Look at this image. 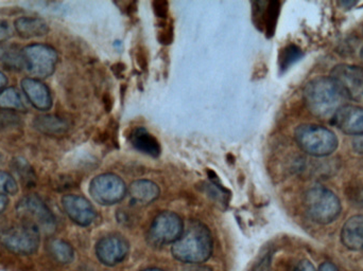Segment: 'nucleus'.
Returning <instances> with one entry per match:
<instances>
[{
    "mask_svg": "<svg viewBox=\"0 0 363 271\" xmlns=\"http://www.w3.org/2000/svg\"><path fill=\"white\" fill-rule=\"evenodd\" d=\"M294 138L301 149L313 157H326L338 149L336 134L321 125H300L294 132Z\"/></svg>",
    "mask_w": 363,
    "mask_h": 271,
    "instance_id": "obj_3",
    "label": "nucleus"
},
{
    "mask_svg": "<svg viewBox=\"0 0 363 271\" xmlns=\"http://www.w3.org/2000/svg\"><path fill=\"white\" fill-rule=\"evenodd\" d=\"M23 68L32 78L43 80L52 76L59 54L46 44H31L23 49Z\"/></svg>",
    "mask_w": 363,
    "mask_h": 271,
    "instance_id": "obj_6",
    "label": "nucleus"
},
{
    "mask_svg": "<svg viewBox=\"0 0 363 271\" xmlns=\"http://www.w3.org/2000/svg\"><path fill=\"white\" fill-rule=\"evenodd\" d=\"M62 207L68 217L81 227H89L95 221L97 212L89 200L80 195L68 194L62 198Z\"/></svg>",
    "mask_w": 363,
    "mask_h": 271,
    "instance_id": "obj_10",
    "label": "nucleus"
},
{
    "mask_svg": "<svg viewBox=\"0 0 363 271\" xmlns=\"http://www.w3.org/2000/svg\"><path fill=\"white\" fill-rule=\"evenodd\" d=\"M213 245L208 228L201 221H190L181 238L172 244V253L182 263L201 264L211 258Z\"/></svg>",
    "mask_w": 363,
    "mask_h": 271,
    "instance_id": "obj_2",
    "label": "nucleus"
},
{
    "mask_svg": "<svg viewBox=\"0 0 363 271\" xmlns=\"http://www.w3.org/2000/svg\"><path fill=\"white\" fill-rule=\"evenodd\" d=\"M152 6L157 17H159L160 19H163V21L167 19L168 13H169V4H168L167 1L157 0V1H153Z\"/></svg>",
    "mask_w": 363,
    "mask_h": 271,
    "instance_id": "obj_29",
    "label": "nucleus"
},
{
    "mask_svg": "<svg viewBox=\"0 0 363 271\" xmlns=\"http://www.w3.org/2000/svg\"><path fill=\"white\" fill-rule=\"evenodd\" d=\"M33 127L47 136H62L67 133L69 125L65 119L55 115H43L33 120Z\"/></svg>",
    "mask_w": 363,
    "mask_h": 271,
    "instance_id": "obj_19",
    "label": "nucleus"
},
{
    "mask_svg": "<svg viewBox=\"0 0 363 271\" xmlns=\"http://www.w3.org/2000/svg\"><path fill=\"white\" fill-rule=\"evenodd\" d=\"M138 63L143 69H146L147 67V57L146 53H145L144 50L140 49L138 52Z\"/></svg>",
    "mask_w": 363,
    "mask_h": 271,
    "instance_id": "obj_33",
    "label": "nucleus"
},
{
    "mask_svg": "<svg viewBox=\"0 0 363 271\" xmlns=\"http://www.w3.org/2000/svg\"><path fill=\"white\" fill-rule=\"evenodd\" d=\"M0 110H4V112L27 110L23 93L16 87H6L4 91H0Z\"/></svg>",
    "mask_w": 363,
    "mask_h": 271,
    "instance_id": "obj_20",
    "label": "nucleus"
},
{
    "mask_svg": "<svg viewBox=\"0 0 363 271\" xmlns=\"http://www.w3.org/2000/svg\"><path fill=\"white\" fill-rule=\"evenodd\" d=\"M319 271H339L337 266L334 263L330 262H325L320 266Z\"/></svg>",
    "mask_w": 363,
    "mask_h": 271,
    "instance_id": "obj_34",
    "label": "nucleus"
},
{
    "mask_svg": "<svg viewBox=\"0 0 363 271\" xmlns=\"http://www.w3.org/2000/svg\"><path fill=\"white\" fill-rule=\"evenodd\" d=\"M305 105L313 116L332 119L350 99L345 89L332 76H319L307 83L303 93Z\"/></svg>",
    "mask_w": 363,
    "mask_h": 271,
    "instance_id": "obj_1",
    "label": "nucleus"
},
{
    "mask_svg": "<svg viewBox=\"0 0 363 271\" xmlns=\"http://www.w3.org/2000/svg\"><path fill=\"white\" fill-rule=\"evenodd\" d=\"M18 192L16 179L10 173L0 171V195L13 196Z\"/></svg>",
    "mask_w": 363,
    "mask_h": 271,
    "instance_id": "obj_26",
    "label": "nucleus"
},
{
    "mask_svg": "<svg viewBox=\"0 0 363 271\" xmlns=\"http://www.w3.org/2000/svg\"><path fill=\"white\" fill-rule=\"evenodd\" d=\"M17 35L23 40L42 38L49 32L48 23L40 17L23 16L14 21Z\"/></svg>",
    "mask_w": 363,
    "mask_h": 271,
    "instance_id": "obj_16",
    "label": "nucleus"
},
{
    "mask_svg": "<svg viewBox=\"0 0 363 271\" xmlns=\"http://www.w3.org/2000/svg\"><path fill=\"white\" fill-rule=\"evenodd\" d=\"M332 76L345 89L350 99L363 95V69L358 66L341 64L333 69Z\"/></svg>",
    "mask_w": 363,
    "mask_h": 271,
    "instance_id": "obj_12",
    "label": "nucleus"
},
{
    "mask_svg": "<svg viewBox=\"0 0 363 271\" xmlns=\"http://www.w3.org/2000/svg\"><path fill=\"white\" fill-rule=\"evenodd\" d=\"M294 271H317L315 270V266L313 265L311 261H307V260H304V261L300 262L296 266V270Z\"/></svg>",
    "mask_w": 363,
    "mask_h": 271,
    "instance_id": "obj_32",
    "label": "nucleus"
},
{
    "mask_svg": "<svg viewBox=\"0 0 363 271\" xmlns=\"http://www.w3.org/2000/svg\"><path fill=\"white\" fill-rule=\"evenodd\" d=\"M161 30L159 32V40L162 45H170L174 40V27L172 23H166V21H162Z\"/></svg>",
    "mask_w": 363,
    "mask_h": 271,
    "instance_id": "obj_28",
    "label": "nucleus"
},
{
    "mask_svg": "<svg viewBox=\"0 0 363 271\" xmlns=\"http://www.w3.org/2000/svg\"><path fill=\"white\" fill-rule=\"evenodd\" d=\"M89 194L97 204L112 206L118 204L128 194L125 181L115 174L98 175L89 185Z\"/></svg>",
    "mask_w": 363,
    "mask_h": 271,
    "instance_id": "obj_9",
    "label": "nucleus"
},
{
    "mask_svg": "<svg viewBox=\"0 0 363 271\" xmlns=\"http://www.w3.org/2000/svg\"><path fill=\"white\" fill-rule=\"evenodd\" d=\"M129 250V243L121 236H104L96 245V255L106 266L121 263L127 258Z\"/></svg>",
    "mask_w": 363,
    "mask_h": 271,
    "instance_id": "obj_11",
    "label": "nucleus"
},
{
    "mask_svg": "<svg viewBox=\"0 0 363 271\" xmlns=\"http://www.w3.org/2000/svg\"><path fill=\"white\" fill-rule=\"evenodd\" d=\"M0 61L11 70H21L23 68V49L18 47L10 46L4 47L0 51Z\"/></svg>",
    "mask_w": 363,
    "mask_h": 271,
    "instance_id": "obj_23",
    "label": "nucleus"
},
{
    "mask_svg": "<svg viewBox=\"0 0 363 271\" xmlns=\"http://www.w3.org/2000/svg\"><path fill=\"white\" fill-rule=\"evenodd\" d=\"M279 12H281V4L279 1L268 2L266 17H264V30L268 38H271L274 35L277 21H279Z\"/></svg>",
    "mask_w": 363,
    "mask_h": 271,
    "instance_id": "obj_24",
    "label": "nucleus"
},
{
    "mask_svg": "<svg viewBox=\"0 0 363 271\" xmlns=\"http://www.w3.org/2000/svg\"><path fill=\"white\" fill-rule=\"evenodd\" d=\"M184 226L181 217L170 211H164L157 215L149 228V244L155 247H163L174 244L183 234Z\"/></svg>",
    "mask_w": 363,
    "mask_h": 271,
    "instance_id": "obj_7",
    "label": "nucleus"
},
{
    "mask_svg": "<svg viewBox=\"0 0 363 271\" xmlns=\"http://www.w3.org/2000/svg\"><path fill=\"white\" fill-rule=\"evenodd\" d=\"M341 242L351 250L363 248V215H355L343 225Z\"/></svg>",
    "mask_w": 363,
    "mask_h": 271,
    "instance_id": "obj_17",
    "label": "nucleus"
},
{
    "mask_svg": "<svg viewBox=\"0 0 363 271\" xmlns=\"http://www.w3.org/2000/svg\"><path fill=\"white\" fill-rule=\"evenodd\" d=\"M16 212L21 219V224L35 228L40 236H52L57 230L55 214L36 194L21 198L17 204Z\"/></svg>",
    "mask_w": 363,
    "mask_h": 271,
    "instance_id": "obj_4",
    "label": "nucleus"
},
{
    "mask_svg": "<svg viewBox=\"0 0 363 271\" xmlns=\"http://www.w3.org/2000/svg\"><path fill=\"white\" fill-rule=\"evenodd\" d=\"M142 271H164L162 270H159V268H148V270H145Z\"/></svg>",
    "mask_w": 363,
    "mask_h": 271,
    "instance_id": "obj_39",
    "label": "nucleus"
},
{
    "mask_svg": "<svg viewBox=\"0 0 363 271\" xmlns=\"http://www.w3.org/2000/svg\"><path fill=\"white\" fill-rule=\"evenodd\" d=\"M303 57V51L296 45H289L281 51L279 54V69L281 72L289 69L294 64Z\"/></svg>",
    "mask_w": 363,
    "mask_h": 271,
    "instance_id": "obj_25",
    "label": "nucleus"
},
{
    "mask_svg": "<svg viewBox=\"0 0 363 271\" xmlns=\"http://www.w3.org/2000/svg\"><path fill=\"white\" fill-rule=\"evenodd\" d=\"M340 4H342V6H347V8H351L352 6H354V4H356L355 1H342L340 2Z\"/></svg>",
    "mask_w": 363,
    "mask_h": 271,
    "instance_id": "obj_38",
    "label": "nucleus"
},
{
    "mask_svg": "<svg viewBox=\"0 0 363 271\" xmlns=\"http://www.w3.org/2000/svg\"><path fill=\"white\" fill-rule=\"evenodd\" d=\"M130 204L136 207H145L152 204L159 198L160 188L153 181L140 179L131 183L129 189Z\"/></svg>",
    "mask_w": 363,
    "mask_h": 271,
    "instance_id": "obj_15",
    "label": "nucleus"
},
{
    "mask_svg": "<svg viewBox=\"0 0 363 271\" xmlns=\"http://www.w3.org/2000/svg\"><path fill=\"white\" fill-rule=\"evenodd\" d=\"M353 149L358 155H363V134L354 138Z\"/></svg>",
    "mask_w": 363,
    "mask_h": 271,
    "instance_id": "obj_31",
    "label": "nucleus"
},
{
    "mask_svg": "<svg viewBox=\"0 0 363 271\" xmlns=\"http://www.w3.org/2000/svg\"><path fill=\"white\" fill-rule=\"evenodd\" d=\"M23 97L40 112H48L52 108V95L49 87L34 78H25L21 82Z\"/></svg>",
    "mask_w": 363,
    "mask_h": 271,
    "instance_id": "obj_13",
    "label": "nucleus"
},
{
    "mask_svg": "<svg viewBox=\"0 0 363 271\" xmlns=\"http://www.w3.org/2000/svg\"><path fill=\"white\" fill-rule=\"evenodd\" d=\"M304 204L307 214L320 225L333 223L341 213L340 200L326 188L315 187L308 190L305 194Z\"/></svg>",
    "mask_w": 363,
    "mask_h": 271,
    "instance_id": "obj_5",
    "label": "nucleus"
},
{
    "mask_svg": "<svg viewBox=\"0 0 363 271\" xmlns=\"http://www.w3.org/2000/svg\"><path fill=\"white\" fill-rule=\"evenodd\" d=\"M13 35L12 27L6 21H0V44L8 42Z\"/></svg>",
    "mask_w": 363,
    "mask_h": 271,
    "instance_id": "obj_30",
    "label": "nucleus"
},
{
    "mask_svg": "<svg viewBox=\"0 0 363 271\" xmlns=\"http://www.w3.org/2000/svg\"><path fill=\"white\" fill-rule=\"evenodd\" d=\"M48 251L51 257L60 264H70L74 259V251L69 243L63 240H51L48 244Z\"/></svg>",
    "mask_w": 363,
    "mask_h": 271,
    "instance_id": "obj_21",
    "label": "nucleus"
},
{
    "mask_svg": "<svg viewBox=\"0 0 363 271\" xmlns=\"http://www.w3.org/2000/svg\"><path fill=\"white\" fill-rule=\"evenodd\" d=\"M191 271H213L209 267H206V266H198V267H194Z\"/></svg>",
    "mask_w": 363,
    "mask_h": 271,
    "instance_id": "obj_37",
    "label": "nucleus"
},
{
    "mask_svg": "<svg viewBox=\"0 0 363 271\" xmlns=\"http://www.w3.org/2000/svg\"><path fill=\"white\" fill-rule=\"evenodd\" d=\"M333 123L342 133L351 136L363 134V108L355 105H345L337 110L333 116Z\"/></svg>",
    "mask_w": 363,
    "mask_h": 271,
    "instance_id": "obj_14",
    "label": "nucleus"
},
{
    "mask_svg": "<svg viewBox=\"0 0 363 271\" xmlns=\"http://www.w3.org/2000/svg\"><path fill=\"white\" fill-rule=\"evenodd\" d=\"M8 85V79H6V74L4 72L0 71V91H4Z\"/></svg>",
    "mask_w": 363,
    "mask_h": 271,
    "instance_id": "obj_36",
    "label": "nucleus"
},
{
    "mask_svg": "<svg viewBox=\"0 0 363 271\" xmlns=\"http://www.w3.org/2000/svg\"><path fill=\"white\" fill-rule=\"evenodd\" d=\"M9 204L8 196L0 195V214L6 210Z\"/></svg>",
    "mask_w": 363,
    "mask_h": 271,
    "instance_id": "obj_35",
    "label": "nucleus"
},
{
    "mask_svg": "<svg viewBox=\"0 0 363 271\" xmlns=\"http://www.w3.org/2000/svg\"><path fill=\"white\" fill-rule=\"evenodd\" d=\"M360 57H362V59L363 62V47H362V51H360Z\"/></svg>",
    "mask_w": 363,
    "mask_h": 271,
    "instance_id": "obj_40",
    "label": "nucleus"
},
{
    "mask_svg": "<svg viewBox=\"0 0 363 271\" xmlns=\"http://www.w3.org/2000/svg\"><path fill=\"white\" fill-rule=\"evenodd\" d=\"M267 6L268 2L266 1H256L253 2V23H255V27L260 31L264 30V17H266Z\"/></svg>",
    "mask_w": 363,
    "mask_h": 271,
    "instance_id": "obj_27",
    "label": "nucleus"
},
{
    "mask_svg": "<svg viewBox=\"0 0 363 271\" xmlns=\"http://www.w3.org/2000/svg\"><path fill=\"white\" fill-rule=\"evenodd\" d=\"M40 236L35 228L21 224L2 232L0 243L15 255H31L40 248Z\"/></svg>",
    "mask_w": 363,
    "mask_h": 271,
    "instance_id": "obj_8",
    "label": "nucleus"
},
{
    "mask_svg": "<svg viewBox=\"0 0 363 271\" xmlns=\"http://www.w3.org/2000/svg\"><path fill=\"white\" fill-rule=\"evenodd\" d=\"M130 142L138 151H142L143 154H146L151 157H159L161 154V145L159 141L144 127H138L132 131Z\"/></svg>",
    "mask_w": 363,
    "mask_h": 271,
    "instance_id": "obj_18",
    "label": "nucleus"
},
{
    "mask_svg": "<svg viewBox=\"0 0 363 271\" xmlns=\"http://www.w3.org/2000/svg\"><path fill=\"white\" fill-rule=\"evenodd\" d=\"M11 166H12L13 172L21 179V183H23L25 187L32 188L35 185V172H34L33 168H32L31 164L27 160L21 157L14 158Z\"/></svg>",
    "mask_w": 363,
    "mask_h": 271,
    "instance_id": "obj_22",
    "label": "nucleus"
}]
</instances>
